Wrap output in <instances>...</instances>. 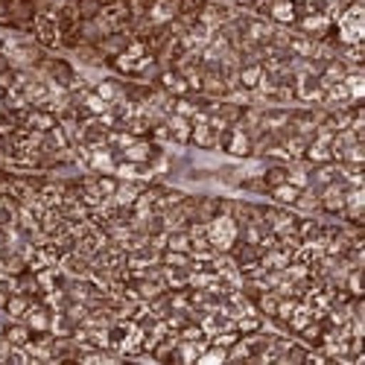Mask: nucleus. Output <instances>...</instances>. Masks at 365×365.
<instances>
[{
    "instance_id": "1",
    "label": "nucleus",
    "mask_w": 365,
    "mask_h": 365,
    "mask_svg": "<svg viewBox=\"0 0 365 365\" xmlns=\"http://www.w3.org/2000/svg\"><path fill=\"white\" fill-rule=\"evenodd\" d=\"M237 231L240 225L234 222L231 214H220L207 222V240H210V246H214V252H228L234 246V240H237Z\"/></svg>"
},
{
    "instance_id": "2",
    "label": "nucleus",
    "mask_w": 365,
    "mask_h": 365,
    "mask_svg": "<svg viewBox=\"0 0 365 365\" xmlns=\"http://www.w3.org/2000/svg\"><path fill=\"white\" fill-rule=\"evenodd\" d=\"M217 146L231 152V155H252V135L242 126H228V129L220 132Z\"/></svg>"
},
{
    "instance_id": "3",
    "label": "nucleus",
    "mask_w": 365,
    "mask_h": 365,
    "mask_svg": "<svg viewBox=\"0 0 365 365\" xmlns=\"http://www.w3.org/2000/svg\"><path fill=\"white\" fill-rule=\"evenodd\" d=\"M41 71H44L58 88H71L73 79H76L73 68H71L68 62H62V58H44V62H41Z\"/></svg>"
},
{
    "instance_id": "4",
    "label": "nucleus",
    "mask_w": 365,
    "mask_h": 365,
    "mask_svg": "<svg viewBox=\"0 0 365 365\" xmlns=\"http://www.w3.org/2000/svg\"><path fill=\"white\" fill-rule=\"evenodd\" d=\"M266 15L275 21L278 26H292L298 21V4H295V0H272Z\"/></svg>"
},
{
    "instance_id": "5",
    "label": "nucleus",
    "mask_w": 365,
    "mask_h": 365,
    "mask_svg": "<svg viewBox=\"0 0 365 365\" xmlns=\"http://www.w3.org/2000/svg\"><path fill=\"white\" fill-rule=\"evenodd\" d=\"M217 140H220V132L207 123V120H199L190 129V143L199 146V149H217Z\"/></svg>"
},
{
    "instance_id": "6",
    "label": "nucleus",
    "mask_w": 365,
    "mask_h": 365,
    "mask_svg": "<svg viewBox=\"0 0 365 365\" xmlns=\"http://www.w3.org/2000/svg\"><path fill=\"white\" fill-rule=\"evenodd\" d=\"M164 126H167V132H170V140H175V143H190V129H193V123H190L187 117L167 114V117H164Z\"/></svg>"
},
{
    "instance_id": "7",
    "label": "nucleus",
    "mask_w": 365,
    "mask_h": 365,
    "mask_svg": "<svg viewBox=\"0 0 365 365\" xmlns=\"http://www.w3.org/2000/svg\"><path fill=\"white\" fill-rule=\"evenodd\" d=\"M260 76H263V65H260V62L240 65V71H237V88H242V91H255L257 82H260Z\"/></svg>"
},
{
    "instance_id": "8",
    "label": "nucleus",
    "mask_w": 365,
    "mask_h": 365,
    "mask_svg": "<svg viewBox=\"0 0 365 365\" xmlns=\"http://www.w3.org/2000/svg\"><path fill=\"white\" fill-rule=\"evenodd\" d=\"M29 304H33V298H29V295L12 292V295L6 298V304H4V313H6L9 319H24V313H26Z\"/></svg>"
},
{
    "instance_id": "9",
    "label": "nucleus",
    "mask_w": 365,
    "mask_h": 365,
    "mask_svg": "<svg viewBox=\"0 0 365 365\" xmlns=\"http://www.w3.org/2000/svg\"><path fill=\"white\" fill-rule=\"evenodd\" d=\"M4 336H6L9 345H21L24 348L29 342V336H33V330H29V324H24V322H15V324L4 327Z\"/></svg>"
},
{
    "instance_id": "10",
    "label": "nucleus",
    "mask_w": 365,
    "mask_h": 365,
    "mask_svg": "<svg viewBox=\"0 0 365 365\" xmlns=\"http://www.w3.org/2000/svg\"><path fill=\"white\" fill-rule=\"evenodd\" d=\"M298 193H301V187L289 185V181H284V185H278V187H272V190H269V196L275 199L278 205H284V207H292L295 199H298Z\"/></svg>"
},
{
    "instance_id": "11",
    "label": "nucleus",
    "mask_w": 365,
    "mask_h": 365,
    "mask_svg": "<svg viewBox=\"0 0 365 365\" xmlns=\"http://www.w3.org/2000/svg\"><path fill=\"white\" fill-rule=\"evenodd\" d=\"M76 56L82 58L85 65H108V58L103 56V50H100L97 44H88V41L76 47Z\"/></svg>"
},
{
    "instance_id": "12",
    "label": "nucleus",
    "mask_w": 365,
    "mask_h": 365,
    "mask_svg": "<svg viewBox=\"0 0 365 365\" xmlns=\"http://www.w3.org/2000/svg\"><path fill=\"white\" fill-rule=\"evenodd\" d=\"M263 181H266L269 190L278 187V185H284V181H289V167H269V170L263 173Z\"/></svg>"
},
{
    "instance_id": "13",
    "label": "nucleus",
    "mask_w": 365,
    "mask_h": 365,
    "mask_svg": "<svg viewBox=\"0 0 365 365\" xmlns=\"http://www.w3.org/2000/svg\"><path fill=\"white\" fill-rule=\"evenodd\" d=\"M205 6H207V0H178V15L199 21V15H202Z\"/></svg>"
},
{
    "instance_id": "14",
    "label": "nucleus",
    "mask_w": 365,
    "mask_h": 365,
    "mask_svg": "<svg viewBox=\"0 0 365 365\" xmlns=\"http://www.w3.org/2000/svg\"><path fill=\"white\" fill-rule=\"evenodd\" d=\"M97 178V187H100V193L106 196V199H111L114 196V190H117V185L120 181L114 178V175H94Z\"/></svg>"
},
{
    "instance_id": "15",
    "label": "nucleus",
    "mask_w": 365,
    "mask_h": 365,
    "mask_svg": "<svg viewBox=\"0 0 365 365\" xmlns=\"http://www.w3.org/2000/svg\"><path fill=\"white\" fill-rule=\"evenodd\" d=\"M242 187H246V190H255V193H269L263 175H257V178H246V181H242Z\"/></svg>"
}]
</instances>
